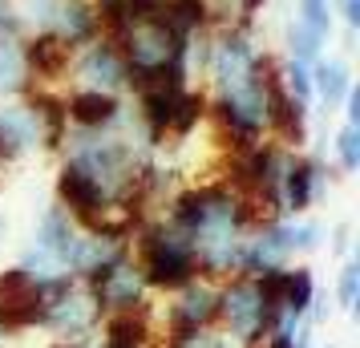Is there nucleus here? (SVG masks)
Wrapping results in <instances>:
<instances>
[{"label":"nucleus","instance_id":"1","mask_svg":"<svg viewBox=\"0 0 360 348\" xmlns=\"http://www.w3.org/2000/svg\"><path fill=\"white\" fill-rule=\"evenodd\" d=\"M191 239L195 251V264L202 280H227L239 267V251H243L251 227L259 223L255 202L247 199L243 191L214 174V179H195V183H182L166 207L158 211Z\"/></svg>","mask_w":360,"mask_h":348},{"label":"nucleus","instance_id":"2","mask_svg":"<svg viewBox=\"0 0 360 348\" xmlns=\"http://www.w3.org/2000/svg\"><path fill=\"white\" fill-rule=\"evenodd\" d=\"M130 255L158 299L170 296V292H179V288H186L191 280H198V264H195V251H191V239L166 215L142 219V227L130 235Z\"/></svg>","mask_w":360,"mask_h":348},{"label":"nucleus","instance_id":"3","mask_svg":"<svg viewBox=\"0 0 360 348\" xmlns=\"http://www.w3.org/2000/svg\"><path fill=\"white\" fill-rule=\"evenodd\" d=\"M37 296H41V328L37 332H45L61 344H89L98 336L101 308L82 280H73V276L45 280L37 283Z\"/></svg>","mask_w":360,"mask_h":348},{"label":"nucleus","instance_id":"4","mask_svg":"<svg viewBox=\"0 0 360 348\" xmlns=\"http://www.w3.org/2000/svg\"><path fill=\"white\" fill-rule=\"evenodd\" d=\"M279 324V308L251 276L219 280V336L235 348H255Z\"/></svg>","mask_w":360,"mask_h":348},{"label":"nucleus","instance_id":"5","mask_svg":"<svg viewBox=\"0 0 360 348\" xmlns=\"http://www.w3.org/2000/svg\"><path fill=\"white\" fill-rule=\"evenodd\" d=\"M85 231L73 223V219L49 202L41 215H37L33 231H29V243L20 251L17 264L29 271L33 283H45V280H61V276H73V264H77V247H82Z\"/></svg>","mask_w":360,"mask_h":348},{"label":"nucleus","instance_id":"6","mask_svg":"<svg viewBox=\"0 0 360 348\" xmlns=\"http://www.w3.org/2000/svg\"><path fill=\"white\" fill-rule=\"evenodd\" d=\"M61 89H101V94L130 98V69L122 61V49H117L114 37L101 33L69 53L65 85Z\"/></svg>","mask_w":360,"mask_h":348},{"label":"nucleus","instance_id":"7","mask_svg":"<svg viewBox=\"0 0 360 348\" xmlns=\"http://www.w3.org/2000/svg\"><path fill=\"white\" fill-rule=\"evenodd\" d=\"M89 288V296L98 299L101 316H138V312H154V292H150L146 276L138 271L134 255H117L114 264H105L101 271H94L89 280H82Z\"/></svg>","mask_w":360,"mask_h":348},{"label":"nucleus","instance_id":"8","mask_svg":"<svg viewBox=\"0 0 360 348\" xmlns=\"http://www.w3.org/2000/svg\"><path fill=\"white\" fill-rule=\"evenodd\" d=\"M154 328H158V336L219 328V283L198 276L186 288L162 296V304H154Z\"/></svg>","mask_w":360,"mask_h":348},{"label":"nucleus","instance_id":"9","mask_svg":"<svg viewBox=\"0 0 360 348\" xmlns=\"http://www.w3.org/2000/svg\"><path fill=\"white\" fill-rule=\"evenodd\" d=\"M328 195V162L311 150H292L279 179V215H311Z\"/></svg>","mask_w":360,"mask_h":348},{"label":"nucleus","instance_id":"10","mask_svg":"<svg viewBox=\"0 0 360 348\" xmlns=\"http://www.w3.org/2000/svg\"><path fill=\"white\" fill-rule=\"evenodd\" d=\"M41 154H49V150H45V130H41L37 105L29 98L0 101V170L41 158Z\"/></svg>","mask_w":360,"mask_h":348},{"label":"nucleus","instance_id":"11","mask_svg":"<svg viewBox=\"0 0 360 348\" xmlns=\"http://www.w3.org/2000/svg\"><path fill=\"white\" fill-rule=\"evenodd\" d=\"M69 130H122L130 122V98L122 94H101V89H61Z\"/></svg>","mask_w":360,"mask_h":348},{"label":"nucleus","instance_id":"12","mask_svg":"<svg viewBox=\"0 0 360 348\" xmlns=\"http://www.w3.org/2000/svg\"><path fill=\"white\" fill-rule=\"evenodd\" d=\"M295 264L292 251H288V227H283V215L276 219H259L251 235H247L243 251H239V267H235V276H251V280H259L267 271H276V267H288Z\"/></svg>","mask_w":360,"mask_h":348},{"label":"nucleus","instance_id":"13","mask_svg":"<svg viewBox=\"0 0 360 348\" xmlns=\"http://www.w3.org/2000/svg\"><path fill=\"white\" fill-rule=\"evenodd\" d=\"M352 89H356V69L348 61V53L328 49L320 61H311V98H316L320 110L336 114Z\"/></svg>","mask_w":360,"mask_h":348},{"label":"nucleus","instance_id":"14","mask_svg":"<svg viewBox=\"0 0 360 348\" xmlns=\"http://www.w3.org/2000/svg\"><path fill=\"white\" fill-rule=\"evenodd\" d=\"M94 348H158L154 312L101 316V328H98V336H94Z\"/></svg>","mask_w":360,"mask_h":348},{"label":"nucleus","instance_id":"15","mask_svg":"<svg viewBox=\"0 0 360 348\" xmlns=\"http://www.w3.org/2000/svg\"><path fill=\"white\" fill-rule=\"evenodd\" d=\"M49 37H57L65 49H77L85 41L101 37V17H98V0H61L57 17H53Z\"/></svg>","mask_w":360,"mask_h":348},{"label":"nucleus","instance_id":"16","mask_svg":"<svg viewBox=\"0 0 360 348\" xmlns=\"http://www.w3.org/2000/svg\"><path fill=\"white\" fill-rule=\"evenodd\" d=\"M69 53L57 37L41 33V37H25V57H29V73H33L37 89H61L65 85V65Z\"/></svg>","mask_w":360,"mask_h":348},{"label":"nucleus","instance_id":"17","mask_svg":"<svg viewBox=\"0 0 360 348\" xmlns=\"http://www.w3.org/2000/svg\"><path fill=\"white\" fill-rule=\"evenodd\" d=\"M37 89L25 57V37L20 33H0V101L29 98Z\"/></svg>","mask_w":360,"mask_h":348},{"label":"nucleus","instance_id":"18","mask_svg":"<svg viewBox=\"0 0 360 348\" xmlns=\"http://www.w3.org/2000/svg\"><path fill=\"white\" fill-rule=\"evenodd\" d=\"M158 13H162L182 37H202V33L214 29L211 0H158Z\"/></svg>","mask_w":360,"mask_h":348},{"label":"nucleus","instance_id":"19","mask_svg":"<svg viewBox=\"0 0 360 348\" xmlns=\"http://www.w3.org/2000/svg\"><path fill=\"white\" fill-rule=\"evenodd\" d=\"M328 45H332V37L316 33L311 25H304V20H295V17L283 20V57H288V61L311 65V61H320L328 53Z\"/></svg>","mask_w":360,"mask_h":348},{"label":"nucleus","instance_id":"20","mask_svg":"<svg viewBox=\"0 0 360 348\" xmlns=\"http://www.w3.org/2000/svg\"><path fill=\"white\" fill-rule=\"evenodd\" d=\"M214 8V29H243V33H259L267 0H211Z\"/></svg>","mask_w":360,"mask_h":348},{"label":"nucleus","instance_id":"21","mask_svg":"<svg viewBox=\"0 0 360 348\" xmlns=\"http://www.w3.org/2000/svg\"><path fill=\"white\" fill-rule=\"evenodd\" d=\"M283 227H288V251H292V259H308L316 251L324 247V223L311 215H283Z\"/></svg>","mask_w":360,"mask_h":348},{"label":"nucleus","instance_id":"22","mask_svg":"<svg viewBox=\"0 0 360 348\" xmlns=\"http://www.w3.org/2000/svg\"><path fill=\"white\" fill-rule=\"evenodd\" d=\"M328 150H332V166L340 170L344 179H352L360 170V126L340 122L336 134H332V142H328Z\"/></svg>","mask_w":360,"mask_h":348},{"label":"nucleus","instance_id":"23","mask_svg":"<svg viewBox=\"0 0 360 348\" xmlns=\"http://www.w3.org/2000/svg\"><path fill=\"white\" fill-rule=\"evenodd\" d=\"M332 304H336L340 312L356 316V308H360V255L340 259L336 280H332Z\"/></svg>","mask_w":360,"mask_h":348},{"label":"nucleus","instance_id":"24","mask_svg":"<svg viewBox=\"0 0 360 348\" xmlns=\"http://www.w3.org/2000/svg\"><path fill=\"white\" fill-rule=\"evenodd\" d=\"M57 4L61 0H13V13H17V25L25 37H41L53 29V17H57Z\"/></svg>","mask_w":360,"mask_h":348},{"label":"nucleus","instance_id":"25","mask_svg":"<svg viewBox=\"0 0 360 348\" xmlns=\"http://www.w3.org/2000/svg\"><path fill=\"white\" fill-rule=\"evenodd\" d=\"M292 17L311 25L316 33H324V37H332V29H336V20H332V0H292Z\"/></svg>","mask_w":360,"mask_h":348},{"label":"nucleus","instance_id":"26","mask_svg":"<svg viewBox=\"0 0 360 348\" xmlns=\"http://www.w3.org/2000/svg\"><path fill=\"white\" fill-rule=\"evenodd\" d=\"M311 324H300V328H271L255 348H311Z\"/></svg>","mask_w":360,"mask_h":348},{"label":"nucleus","instance_id":"27","mask_svg":"<svg viewBox=\"0 0 360 348\" xmlns=\"http://www.w3.org/2000/svg\"><path fill=\"white\" fill-rule=\"evenodd\" d=\"M332 20H340L344 33L356 37L360 33V0H332Z\"/></svg>","mask_w":360,"mask_h":348},{"label":"nucleus","instance_id":"28","mask_svg":"<svg viewBox=\"0 0 360 348\" xmlns=\"http://www.w3.org/2000/svg\"><path fill=\"white\" fill-rule=\"evenodd\" d=\"M324 239H332L328 247H332V255H336V259H348V255H356V247H352V223H336V227H328Z\"/></svg>","mask_w":360,"mask_h":348},{"label":"nucleus","instance_id":"29","mask_svg":"<svg viewBox=\"0 0 360 348\" xmlns=\"http://www.w3.org/2000/svg\"><path fill=\"white\" fill-rule=\"evenodd\" d=\"M0 33H20L17 13H13V0H0ZM25 37V33H20Z\"/></svg>","mask_w":360,"mask_h":348},{"label":"nucleus","instance_id":"30","mask_svg":"<svg viewBox=\"0 0 360 348\" xmlns=\"http://www.w3.org/2000/svg\"><path fill=\"white\" fill-rule=\"evenodd\" d=\"M340 114H344V122H352V126H360V85L344 98V105H340Z\"/></svg>","mask_w":360,"mask_h":348},{"label":"nucleus","instance_id":"31","mask_svg":"<svg viewBox=\"0 0 360 348\" xmlns=\"http://www.w3.org/2000/svg\"><path fill=\"white\" fill-rule=\"evenodd\" d=\"M8 243H13V219H8V211H0V259H4Z\"/></svg>","mask_w":360,"mask_h":348},{"label":"nucleus","instance_id":"32","mask_svg":"<svg viewBox=\"0 0 360 348\" xmlns=\"http://www.w3.org/2000/svg\"><path fill=\"white\" fill-rule=\"evenodd\" d=\"M49 348H94V340H89V344H61V340H53Z\"/></svg>","mask_w":360,"mask_h":348},{"label":"nucleus","instance_id":"33","mask_svg":"<svg viewBox=\"0 0 360 348\" xmlns=\"http://www.w3.org/2000/svg\"><path fill=\"white\" fill-rule=\"evenodd\" d=\"M8 340H13V336H8V332H4V324H0V348L8 344Z\"/></svg>","mask_w":360,"mask_h":348},{"label":"nucleus","instance_id":"34","mask_svg":"<svg viewBox=\"0 0 360 348\" xmlns=\"http://www.w3.org/2000/svg\"><path fill=\"white\" fill-rule=\"evenodd\" d=\"M223 348H235V344H231V340H227V344H223Z\"/></svg>","mask_w":360,"mask_h":348},{"label":"nucleus","instance_id":"35","mask_svg":"<svg viewBox=\"0 0 360 348\" xmlns=\"http://www.w3.org/2000/svg\"><path fill=\"white\" fill-rule=\"evenodd\" d=\"M324 348H336V344H324Z\"/></svg>","mask_w":360,"mask_h":348}]
</instances>
